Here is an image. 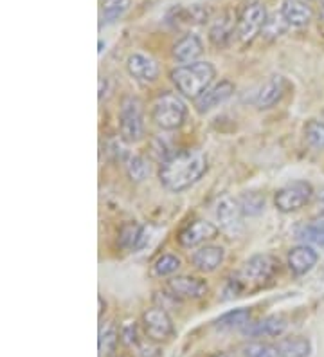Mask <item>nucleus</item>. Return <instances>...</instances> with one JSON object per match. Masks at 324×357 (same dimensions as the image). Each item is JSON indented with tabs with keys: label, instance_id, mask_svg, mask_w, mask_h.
Returning a JSON list of instances; mask_svg holds the SVG:
<instances>
[{
	"label": "nucleus",
	"instance_id": "34",
	"mask_svg": "<svg viewBox=\"0 0 324 357\" xmlns=\"http://www.w3.org/2000/svg\"><path fill=\"white\" fill-rule=\"evenodd\" d=\"M119 335L121 341L126 347H137L139 344V332L137 325L134 321H126L121 328H119Z\"/></svg>",
	"mask_w": 324,
	"mask_h": 357
},
{
	"label": "nucleus",
	"instance_id": "2",
	"mask_svg": "<svg viewBox=\"0 0 324 357\" xmlns=\"http://www.w3.org/2000/svg\"><path fill=\"white\" fill-rule=\"evenodd\" d=\"M215 76L216 70L209 61H193L186 66H178L169 73L175 89L190 100H196L202 92L208 91Z\"/></svg>",
	"mask_w": 324,
	"mask_h": 357
},
{
	"label": "nucleus",
	"instance_id": "35",
	"mask_svg": "<svg viewBox=\"0 0 324 357\" xmlns=\"http://www.w3.org/2000/svg\"><path fill=\"white\" fill-rule=\"evenodd\" d=\"M105 91H107V78H100V100H103Z\"/></svg>",
	"mask_w": 324,
	"mask_h": 357
},
{
	"label": "nucleus",
	"instance_id": "19",
	"mask_svg": "<svg viewBox=\"0 0 324 357\" xmlns=\"http://www.w3.org/2000/svg\"><path fill=\"white\" fill-rule=\"evenodd\" d=\"M285 331V319L279 316H268L258 323H249L242 332L249 337H279Z\"/></svg>",
	"mask_w": 324,
	"mask_h": 357
},
{
	"label": "nucleus",
	"instance_id": "32",
	"mask_svg": "<svg viewBox=\"0 0 324 357\" xmlns=\"http://www.w3.org/2000/svg\"><path fill=\"white\" fill-rule=\"evenodd\" d=\"M178 269H180V258L169 253L159 257L155 264H153V275L159 276V278L171 276L173 273H177Z\"/></svg>",
	"mask_w": 324,
	"mask_h": 357
},
{
	"label": "nucleus",
	"instance_id": "18",
	"mask_svg": "<svg viewBox=\"0 0 324 357\" xmlns=\"http://www.w3.org/2000/svg\"><path fill=\"white\" fill-rule=\"evenodd\" d=\"M279 11L290 27L308 26L314 17V11L304 0H283Z\"/></svg>",
	"mask_w": 324,
	"mask_h": 357
},
{
	"label": "nucleus",
	"instance_id": "4",
	"mask_svg": "<svg viewBox=\"0 0 324 357\" xmlns=\"http://www.w3.org/2000/svg\"><path fill=\"white\" fill-rule=\"evenodd\" d=\"M119 130L125 143H137L144 137V109L139 98H123L119 109Z\"/></svg>",
	"mask_w": 324,
	"mask_h": 357
},
{
	"label": "nucleus",
	"instance_id": "24",
	"mask_svg": "<svg viewBox=\"0 0 324 357\" xmlns=\"http://www.w3.org/2000/svg\"><path fill=\"white\" fill-rule=\"evenodd\" d=\"M121 340L119 328L114 321L101 323L100 327V340H98V349H100V357H110L117 349V343Z\"/></svg>",
	"mask_w": 324,
	"mask_h": 357
},
{
	"label": "nucleus",
	"instance_id": "8",
	"mask_svg": "<svg viewBox=\"0 0 324 357\" xmlns=\"http://www.w3.org/2000/svg\"><path fill=\"white\" fill-rule=\"evenodd\" d=\"M218 231L220 229H218L213 222H208V220H194V222L187 224V226L178 233V244L186 249L199 248V245L206 244L209 240L216 238Z\"/></svg>",
	"mask_w": 324,
	"mask_h": 357
},
{
	"label": "nucleus",
	"instance_id": "29",
	"mask_svg": "<svg viewBox=\"0 0 324 357\" xmlns=\"http://www.w3.org/2000/svg\"><path fill=\"white\" fill-rule=\"evenodd\" d=\"M288 24H286V20L283 18V15L279 13H274L270 15V17L267 18V22H265L263 26V31H261V38L265 40V42H274V40L279 38L281 35H285V31L288 29Z\"/></svg>",
	"mask_w": 324,
	"mask_h": 357
},
{
	"label": "nucleus",
	"instance_id": "31",
	"mask_svg": "<svg viewBox=\"0 0 324 357\" xmlns=\"http://www.w3.org/2000/svg\"><path fill=\"white\" fill-rule=\"evenodd\" d=\"M304 139L311 149L324 150V121L310 119L304 127Z\"/></svg>",
	"mask_w": 324,
	"mask_h": 357
},
{
	"label": "nucleus",
	"instance_id": "27",
	"mask_svg": "<svg viewBox=\"0 0 324 357\" xmlns=\"http://www.w3.org/2000/svg\"><path fill=\"white\" fill-rule=\"evenodd\" d=\"M132 8V0H103L101 2V24H116Z\"/></svg>",
	"mask_w": 324,
	"mask_h": 357
},
{
	"label": "nucleus",
	"instance_id": "14",
	"mask_svg": "<svg viewBox=\"0 0 324 357\" xmlns=\"http://www.w3.org/2000/svg\"><path fill=\"white\" fill-rule=\"evenodd\" d=\"M317 260H319V255L308 244L295 245L288 251V267L295 276L308 275L316 267Z\"/></svg>",
	"mask_w": 324,
	"mask_h": 357
},
{
	"label": "nucleus",
	"instance_id": "3",
	"mask_svg": "<svg viewBox=\"0 0 324 357\" xmlns=\"http://www.w3.org/2000/svg\"><path fill=\"white\" fill-rule=\"evenodd\" d=\"M187 107L186 103L175 94H162L159 100L153 103L151 109V121L155 123L160 130L173 132L180 128L186 121Z\"/></svg>",
	"mask_w": 324,
	"mask_h": 357
},
{
	"label": "nucleus",
	"instance_id": "1",
	"mask_svg": "<svg viewBox=\"0 0 324 357\" xmlns=\"http://www.w3.org/2000/svg\"><path fill=\"white\" fill-rule=\"evenodd\" d=\"M209 162L200 150H182L160 162V184L173 193H182L199 183L208 174Z\"/></svg>",
	"mask_w": 324,
	"mask_h": 357
},
{
	"label": "nucleus",
	"instance_id": "17",
	"mask_svg": "<svg viewBox=\"0 0 324 357\" xmlns=\"http://www.w3.org/2000/svg\"><path fill=\"white\" fill-rule=\"evenodd\" d=\"M224 248H220V245H203V248L194 251L191 261H193L194 269H199L200 273H215L224 264Z\"/></svg>",
	"mask_w": 324,
	"mask_h": 357
},
{
	"label": "nucleus",
	"instance_id": "28",
	"mask_svg": "<svg viewBox=\"0 0 324 357\" xmlns=\"http://www.w3.org/2000/svg\"><path fill=\"white\" fill-rule=\"evenodd\" d=\"M125 170L126 175L130 177V181H134V183H143L144 178L150 175V165L144 159L143 155H137V153H128L125 157Z\"/></svg>",
	"mask_w": 324,
	"mask_h": 357
},
{
	"label": "nucleus",
	"instance_id": "38",
	"mask_svg": "<svg viewBox=\"0 0 324 357\" xmlns=\"http://www.w3.org/2000/svg\"><path fill=\"white\" fill-rule=\"evenodd\" d=\"M304 2H310V0H304Z\"/></svg>",
	"mask_w": 324,
	"mask_h": 357
},
{
	"label": "nucleus",
	"instance_id": "6",
	"mask_svg": "<svg viewBox=\"0 0 324 357\" xmlns=\"http://www.w3.org/2000/svg\"><path fill=\"white\" fill-rule=\"evenodd\" d=\"M314 197V188L307 181H292L279 188L274 197V204L281 213H294L304 208Z\"/></svg>",
	"mask_w": 324,
	"mask_h": 357
},
{
	"label": "nucleus",
	"instance_id": "5",
	"mask_svg": "<svg viewBox=\"0 0 324 357\" xmlns=\"http://www.w3.org/2000/svg\"><path fill=\"white\" fill-rule=\"evenodd\" d=\"M267 8L261 2H251L242 9V13L238 17V40L243 45L252 44L256 36L261 35L265 22H267Z\"/></svg>",
	"mask_w": 324,
	"mask_h": 357
},
{
	"label": "nucleus",
	"instance_id": "12",
	"mask_svg": "<svg viewBox=\"0 0 324 357\" xmlns=\"http://www.w3.org/2000/svg\"><path fill=\"white\" fill-rule=\"evenodd\" d=\"M126 69L130 76L141 83H151L159 78V63L148 54L143 52H134L126 60Z\"/></svg>",
	"mask_w": 324,
	"mask_h": 357
},
{
	"label": "nucleus",
	"instance_id": "22",
	"mask_svg": "<svg viewBox=\"0 0 324 357\" xmlns=\"http://www.w3.org/2000/svg\"><path fill=\"white\" fill-rule=\"evenodd\" d=\"M169 22L175 26H196L208 20V9L194 4L191 8H173L168 15Z\"/></svg>",
	"mask_w": 324,
	"mask_h": 357
},
{
	"label": "nucleus",
	"instance_id": "25",
	"mask_svg": "<svg viewBox=\"0 0 324 357\" xmlns=\"http://www.w3.org/2000/svg\"><path fill=\"white\" fill-rule=\"evenodd\" d=\"M249 323H251V310L234 309L216 319L215 327L218 331H243Z\"/></svg>",
	"mask_w": 324,
	"mask_h": 357
},
{
	"label": "nucleus",
	"instance_id": "21",
	"mask_svg": "<svg viewBox=\"0 0 324 357\" xmlns=\"http://www.w3.org/2000/svg\"><path fill=\"white\" fill-rule=\"evenodd\" d=\"M274 349L277 357H308L311 354V343L302 335H288L281 337Z\"/></svg>",
	"mask_w": 324,
	"mask_h": 357
},
{
	"label": "nucleus",
	"instance_id": "23",
	"mask_svg": "<svg viewBox=\"0 0 324 357\" xmlns=\"http://www.w3.org/2000/svg\"><path fill=\"white\" fill-rule=\"evenodd\" d=\"M119 244L121 248L130 249V251H137L146 244V227L139 226L135 222H128L121 227L119 233Z\"/></svg>",
	"mask_w": 324,
	"mask_h": 357
},
{
	"label": "nucleus",
	"instance_id": "37",
	"mask_svg": "<svg viewBox=\"0 0 324 357\" xmlns=\"http://www.w3.org/2000/svg\"><path fill=\"white\" fill-rule=\"evenodd\" d=\"M319 18H321V22L324 24V0L321 2V8H319Z\"/></svg>",
	"mask_w": 324,
	"mask_h": 357
},
{
	"label": "nucleus",
	"instance_id": "16",
	"mask_svg": "<svg viewBox=\"0 0 324 357\" xmlns=\"http://www.w3.org/2000/svg\"><path fill=\"white\" fill-rule=\"evenodd\" d=\"M173 58L186 66V63H193V61H199V56L203 52V44L199 35L194 33H186V35L178 38L173 45Z\"/></svg>",
	"mask_w": 324,
	"mask_h": 357
},
{
	"label": "nucleus",
	"instance_id": "13",
	"mask_svg": "<svg viewBox=\"0 0 324 357\" xmlns=\"http://www.w3.org/2000/svg\"><path fill=\"white\" fill-rule=\"evenodd\" d=\"M238 29V20L231 13H224L216 18L215 22L209 27V42L216 49H224L233 42L234 35Z\"/></svg>",
	"mask_w": 324,
	"mask_h": 357
},
{
	"label": "nucleus",
	"instance_id": "10",
	"mask_svg": "<svg viewBox=\"0 0 324 357\" xmlns=\"http://www.w3.org/2000/svg\"><path fill=\"white\" fill-rule=\"evenodd\" d=\"M168 289L178 300H200L208 294V283L196 276L180 275L168 280Z\"/></svg>",
	"mask_w": 324,
	"mask_h": 357
},
{
	"label": "nucleus",
	"instance_id": "36",
	"mask_svg": "<svg viewBox=\"0 0 324 357\" xmlns=\"http://www.w3.org/2000/svg\"><path fill=\"white\" fill-rule=\"evenodd\" d=\"M211 357H236V356H233V354H229V352H216V354H213Z\"/></svg>",
	"mask_w": 324,
	"mask_h": 357
},
{
	"label": "nucleus",
	"instance_id": "26",
	"mask_svg": "<svg viewBox=\"0 0 324 357\" xmlns=\"http://www.w3.org/2000/svg\"><path fill=\"white\" fill-rule=\"evenodd\" d=\"M298 238H301L304 244H316L324 248V211L298 231Z\"/></svg>",
	"mask_w": 324,
	"mask_h": 357
},
{
	"label": "nucleus",
	"instance_id": "11",
	"mask_svg": "<svg viewBox=\"0 0 324 357\" xmlns=\"http://www.w3.org/2000/svg\"><path fill=\"white\" fill-rule=\"evenodd\" d=\"M233 83L224 79V82L215 83V85H211V87L208 89V91L202 92V94L194 100V107H196V110H199L200 114H208L229 100V98L233 96Z\"/></svg>",
	"mask_w": 324,
	"mask_h": 357
},
{
	"label": "nucleus",
	"instance_id": "33",
	"mask_svg": "<svg viewBox=\"0 0 324 357\" xmlns=\"http://www.w3.org/2000/svg\"><path fill=\"white\" fill-rule=\"evenodd\" d=\"M243 356L245 357H277L276 349L261 341H252V343L243 347Z\"/></svg>",
	"mask_w": 324,
	"mask_h": 357
},
{
	"label": "nucleus",
	"instance_id": "20",
	"mask_svg": "<svg viewBox=\"0 0 324 357\" xmlns=\"http://www.w3.org/2000/svg\"><path fill=\"white\" fill-rule=\"evenodd\" d=\"M285 94V79L283 76H272L268 78L263 87L259 89L256 96V107L258 109H270L276 103H279L281 98Z\"/></svg>",
	"mask_w": 324,
	"mask_h": 357
},
{
	"label": "nucleus",
	"instance_id": "30",
	"mask_svg": "<svg viewBox=\"0 0 324 357\" xmlns=\"http://www.w3.org/2000/svg\"><path fill=\"white\" fill-rule=\"evenodd\" d=\"M238 202H240L242 213L245 215V217H256V215H259L265 209V197H261L259 193L254 192L243 193V195L238 199Z\"/></svg>",
	"mask_w": 324,
	"mask_h": 357
},
{
	"label": "nucleus",
	"instance_id": "9",
	"mask_svg": "<svg viewBox=\"0 0 324 357\" xmlns=\"http://www.w3.org/2000/svg\"><path fill=\"white\" fill-rule=\"evenodd\" d=\"M276 260L270 255H254L245 261V266L242 269L243 282L249 283H265L270 280L276 273Z\"/></svg>",
	"mask_w": 324,
	"mask_h": 357
},
{
	"label": "nucleus",
	"instance_id": "7",
	"mask_svg": "<svg viewBox=\"0 0 324 357\" xmlns=\"http://www.w3.org/2000/svg\"><path fill=\"white\" fill-rule=\"evenodd\" d=\"M143 328L148 340L153 341V343L171 340L173 334H175L171 316L162 307H151V309L144 310Z\"/></svg>",
	"mask_w": 324,
	"mask_h": 357
},
{
	"label": "nucleus",
	"instance_id": "15",
	"mask_svg": "<svg viewBox=\"0 0 324 357\" xmlns=\"http://www.w3.org/2000/svg\"><path fill=\"white\" fill-rule=\"evenodd\" d=\"M242 217L243 213L240 202L231 199V197H222L216 204V218H218L222 229L236 233L242 227Z\"/></svg>",
	"mask_w": 324,
	"mask_h": 357
}]
</instances>
